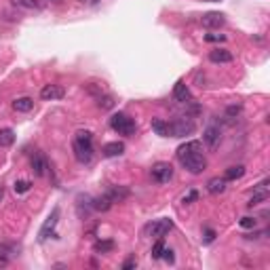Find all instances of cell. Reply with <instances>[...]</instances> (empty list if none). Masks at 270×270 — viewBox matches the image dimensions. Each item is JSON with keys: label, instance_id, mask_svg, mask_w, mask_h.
<instances>
[{"label": "cell", "instance_id": "cell-1", "mask_svg": "<svg viewBox=\"0 0 270 270\" xmlns=\"http://www.w3.org/2000/svg\"><path fill=\"white\" fill-rule=\"evenodd\" d=\"M74 156L81 165H89L93 161V133L78 131L74 137Z\"/></svg>", "mask_w": 270, "mask_h": 270}, {"label": "cell", "instance_id": "cell-2", "mask_svg": "<svg viewBox=\"0 0 270 270\" xmlns=\"http://www.w3.org/2000/svg\"><path fill=\"white\" fill-rule=\"evenodd\" d=\"M110 127L114 129L118 135H135V131H137V125H135V120L131 116L123 114V112H118V114H114L110 118Z\"/></svg>", "mask_w": 270, "mask_h": 270}, {"label": "cell", "instance_id": "cell-3", "mask_svg": "<svg viewBox=\"0 0 270 270\" xmlns=\"http://www.w3.org/2000/svg\"><path fill=\"white\" fill-rule=\"evenodd\" d=\"M180 162L184 165V169H188L192 175L203 173L205 167H207V159L203 156V152H192V154L184 156V159H180Z\"/></svg>", "mask_w": 270, "mask_h": 270}, {"label": "cell", "instance_id": "cell-4", "mask_svg": "<svg viewBox=\"0 0 270 270\" xmlns=\"http://www.w3.org/2000/svg\"><path fill=\"white\" fill-rule=\"evenodd\" d=\"M57 222H59V207H53L51 216L47 217V222L42 224V228L38 232V241H40V243H42V241H47L49 237H55V226H57Z\"/></svg>", "mask_w": 270, "mask_h": 270}, {"label": "cell", "instance_id": "cell-5", "mask_svg": "<svg viewBox=\"0 0 270 270\" xmlns=\"http://www.w3.org/2000/svg\"><path fill=\"white\" fill-rule=\"evenodd\" d=\"M192 131H194V123L188 116L186 118H177V120H173V123L169 125V133H171L173 137H186V135H190Z\"/></svg>", "mask_w": 270, "mask_h": 270}, {"label": "cell", "instance_id": "cell-6", "mask_svg": "<svg viewBox=\"0 0 270 270\" xmlns=\"http://www.w3.org/2000/svg\"><path fill=\"white\" fill-rule=\"evenodd\" d=\"M171 228H173V222L165 217V219H156V222L148 224V226H146V232L150 234V237H154V239H162Z\"/></svg>", "mask_w": 270, "mask_h": 270}, {"label": "cell", "instance_id": "cell-7", "mask_svg": "<svg viewBox=\"0 0 270 270\" xmlns=\"http://www.w3.org/2000/svg\"><path fill=\"white\" fill-rule=\"evenodd\" d=\"M150 173H152V180H154V182L167 184V182L173 177V167L169 165V162H156Z\"/></svg>", "mask_w": 270, "mask_h": 270}, {"label": "cell", "instance_id": "cell-8", "mask_svg": "<svg viewBox=\"0 0 270 270\" xmlns=\"http://www.w3.org/2000/svg\"><path fill=\"white\" fill-rule=\"evenodd\" d=\"M219 139H222V131H219V127H216V125H209L207 129H205V133H203V141L207 144V148H217V144H219Z\"/></svg>", "mask_w": 270, "mask_h": 270}, {"label": "cell", "instance_id": "cell-9", "mask_svg": "<svg viewBox=\"0 0 270 270\" xmlns=\"http://www.w3.org/2000/svg\"><path fill=\"white\" fill-rule=\"evenodd\" d=\"M21 251V247L15 243H0V264H6L9 260L17 258Z\"/></svg>", "mask_w": 270, "mask_h": 270}, {"label": "cell", "instance_id": "cell-10", "mask_svg": "<svg viewBox=\"0 0 270 270\" xmlns=\"http://www.w3.org/2000/svg\"><path fill=\"white\" fill-rule=\"evenodd\" d=\"M66 95V91L59 84H47V87H42L40 91V97L45 99V102H55V99H61Z\"/></svg>", "mask_w": 270, "mask_h": 270}, {"label": "cell", "instance_id": "cell-11", "mask_svg": "<svg viewBox=\"0 0 270 270\" xmlns=\"http://www.w3.org/2000/svg\"><path fill=\"white\" fill-rule=\"evenodd\" d=\"M30 165H32V171H34V175H38V177L45 175V173H47V169H49V165H47V159H45V154H42V152H34V154H32Z\"/></svg>", "mask_w": 270, "mask_h": 270}, {"label": "cell", "instance_id": "cell-12", "mask_svg": "<svg viewBox=\"0 0 270 270\" xmlns=\"http://www.w3.org/2000/svg\"><path fill=\"white\" fill-rule=\"evenodd\" d=\"M173 97H175V102H180V104H190V102H192V93H190V89L186 87V82H184V81L175 82Z\"/></svg>", "mask_w": 270, "mask_h": 270}, {"label": "cell", "instance_id": "cell-13", "mask_svg": "<svg viewBox=\"0 0 270 270\" xmlns=\"http://www.w3.org/2000/svg\"><path fill=\"white\" fill-rule=\"evenodd\" d=\"M268 184H270V180H264L260 184L258 188H255V192H253V196L249 198V207H255V205H260V203H264L266 198H268Z\"/></svg>", "mask_w": 270, "mask_h": 270}, {"label": "cell", "instance_id": "cell-14", "mask_svg": "<svg viewBox=\"0 0 270 270\" xmlns=\"http://www.w3.org/2000/svg\"><path fill=\"white\" fill-rule=\"evenodd\" d=\"M201 24L205 27H222L226 24V17L222 15V13H205V15L201 17Z\"/></svg>", "mask_w": 270, "mask_h": 270}, {"label": "cell", "instance_id": "cell-15", "mask_svg": "<svg viewBox=\"0 0 270 270\" xmlns=\"http://www.w3.org/2000/svg\"><path fill=\"white\" fill-rule=\"evenodd\" d=\"M192 152H203V144L201 141H186V144H182L180 148H177V159H184V156H188V154H192Z\"/></svg>", "mask_w": 270, "mask_h": 270}, {"label": "cell", "instance_id": "cell-16", "mask_svg": "<svg viewBox=\"0 0 270 270\" xmlns=\"http://www.w3.org/2000/svg\"><path fill=\"white\" fill-rule=\"evenodd\" d=\"M125 152V144L123 141H110V144H106L102 148V154L106 159H114V156H120Z\"/></svg>", "mask_w": 270, "mask_h": 270}, {"label": "cell", "instance_id": "cell-17", "mask_svg": "<svg viewBox=\"0 0 270 270\" xmlns=\"http://www.w3.org/2000/svg\"><path fill=\"white\" fill-rule=\"evenodd\" d=\"M209 59L213 63H230L234 57L228 49H213V51H209Z\"/></svg>", "mask_w": 270, "mask_h": 270}, {"label": "cell", "instance_id": "cell-18", "mask_svg": "<svg viewBox=\"0 0 270 270\" xmlns=\"http://www.w3.org/2000/svg\"><path fill=\"white\" fill-rule=\"evenodd\" d=\"M91 205H93V209H95V211H108L114 203H112V198L108 196V192H106V194H102V196L91 198Z\"/></svg>", "mask_w": 270, "mask_h": 270}, {"label": "cell", "instance_id": "cell-19", "mask_svg": "<svg viewBox=\"0 0 270 270\" xmlns=\"http://www.w3.org/2000/svg\"><path fill=\"white\" fill-rule=\"evenodd\" d=\"M207 190L211 194H222L226 190V180L224 177H211V180L207 182Z\"/></svg>", "mask_w": 270, "mask_h": 270}, {"label": "cell", "instance_id": "cell-20", "mask_svg": "<svg viewBox=\"0 0 270 270\" xmlns=\"http://www.w3.org/2000/svg\"><path fill=\"white\" fill-rule=\"evenodd\" d=\"M34 108V99L32 97H17L13 102V110L15 112H30Z\"/></svg>", "mask_w": 270, "mask_h": 270}, {"label": "cell", "instance_id": "cell-21", "mask_svg": "<svg viewBox=\"0 0 270 270\" xmlns=\"http://www.w3.org/2000/svg\"><path fill=\"white\" fill-rule=\"evenodd\" d=\"M108 196L112 198V203H123L127 196H129V190L123 188V186H114L108 190Z\"/></svg>", "mask_w": 270, "mask_h": 270}, {"label": "cell", "instance_id": "cell-22", "mask_svg": "<svg viewBox=\"0 0 270 270\" xmlns=\"http://www.w3.org/2000/svg\"><path fill=\"white\" fill-rule=\"evenodd\" d=\"M243 175H245V167H243V165H237V167L226 169L224 180H226V182H234V180H241Z\"/></svg>", "mask_w": 270, "mask_h": 270}, {"label": "cell", "instance_id": "cell-23", "mask_svg": "<svg viewBox=\"0 0 270 270\" xmlns=\"http://www.w3.org/2000/svg\"><path fill=\"white\" fill-rule=\"evenodd\" d=\"M15 141V131L13 129H0V148H9Z\"/></svg>", "mask_w": 270, "mask_h": 270}, {"label": "cell", "instance_id": "cell-24", "mask_svg": "<svg viewBox=\"0 0 270 270\" xmlns=\"http://www.w3.org/2000/svg\"><path fill=\"white\" fill-rule=\"evenodd\" d=\"M152 129L156 131V135H161V137H167L169 135V125L161 118H152Z\"/></svg>", "mask_w": 270, "mask_h": 270}, {"label": "cell", "instance_id": "cell-25", "mask_svg": "<svg viewBox=\"0 0 270 270\" xmlns=\"http://www.w3.org/2000/svg\"><path fill=\"white\" fill-rule=\"evenodd\" d=\"M97 108H102V110H112L114 108V97L112 95H97Z\"/></svg>", "mask_w": 270, "mask_h": 270}, {"label": "cell", "instance_id": "cell-26", "mask_svg": "<svg viewBox=\"0 0 270 270\" xmlns=\"http://www.w3.org/2000/svg\"><path fill=\"white\" fill-rule=\"evenodd\" d=\"M95 253H110L112 249H114V241H99V243H95Z\"/></svg>", "mask_w": 270, "mask_h": 270}, {"label": "cell", "instance_id": "cell-27", "mask_svg": "<svg viewBox=\"0 0 270 270\" xmlns=\"http://www.w3.org/2000/svg\"><path fill=\"white\" fill-rule=\"evenodd\" d=\"M17 6H24V9H40L42 2L40 0H13Z\"/></svg>", "mask_w": 270, "mask_h": 270}, {"label": "cell", "instance_id": "cell-28", "mask_svg": "<svg viewBox=\"0 0 270 270\" xmlns=\"http://www.w3.org/2000/svg\"><path fill=\"white\" fill-rule=\"evenodd\" d=\"M13 188H15V192H17V194H26L27 190L32 188V184L27 182V180H17V182H15V186H13Z\"/></svg>", "mask_w": 270, "mask_h": 270}, {"label": "cell", "instance_id": "cell-29", "mask_svg": "<svg viewBox=\"0 0 270 270\" xmlns=\"http://www.w3.org/2000/svg\"><path fill=\"white\" fill-rule=\"evenodd\" d=\"M162 249H165V243H162V239H156V243H154V247H152V258H154V260H161Z\"/></svg>", "mask_w": 270, "mask_h": 270}, {"label": "cell", "instance_id": "cell-30", "mask_svg": "<svg viewBox=\"0 0 270 270\" xmlns=\"http://www.w3.org/2000/svg\"><path fill=\"white\" fill-rule=\"evenodd\" d=\"M161 260H165V262H169V264H173V262H175V255H173V249H171V247H165V249H162Z\"/></svg>", "mask_w": 270, "mask_h": 270}, {"label": "cell", "instance_id": "cell-31", "mask_svg": "<svg viewBox=\"0 0 270 270\" xmlns=\"http://www.w3.org/2000/svg\"><path fill=\"white\" fill-rule=\"evenodd\" d=\"M196 198H198V192H196V190H190V192H186V194H184L182 203H184V205H190V203H194Z\"/></svg>", "mask_w": 270, "mask_h": 270}, {"label": "cell", "instance_id": "cell-32", "mask_svg": "<svg viewBox=\"0 0 270 270\" xmlns=\"http://www.w3.org/2000/svg\"><path fill=\"white\" fill-rule=\"evenodd\" d=\"M239 224H241V228H255L258 222H255V217H243Z\"/></svg>", "mask_w": 270, "mask_h": 270}, {"label": "cell", "instance_id": "cell-33", "mask_svg": "<svg viewBox=\"0 0 270 270\" xmlns=\"http://www.w3.org/2000/svg\"><path fill=\"white\" fill-rule=\"evenodd\" d=\"M205 40H207V42H224L226 40V34H207Z\"/></svg>", "mask_w": 270, "mask_h": 270}, {"label": "cell", "instance_id": "cell-34", "mask_svg": "<svg viewBox=\"0 0 270 270\" xmlns=\"http://www.w3.org/2000/svg\"><path fill=\"white\" fill-rule=\"evenodd\" d=\"M239 114H241V106H230V108L226 110V116H228L230 120H232V118H237Z\"/></svg>", "mask_w": 270, "mask_h": 270}, {"label": "cell", "instance_id": "cell-35", "mask_svg": "<svg viewBox=\"0 0 270 270\" xmlns=\"http://www.w3.org/2000/svg\"><path fill=\"white\" fill-rule=\"evenodd\" d=\"M213 239H216V232L211 228H205V243H213Z\"/></svg>", "mask_w": 270, "mask_h": 270}, {"label": "cell", "instance_id": "cell-36", "mask_svg": "<svg viewBox=\"0 0 270 270\" xmlns=\"http://www.w3.org/2000/svg\"><path fill=\"white\" fill-rule=\"evenodd\" d=\"M135 266H137V260H135V258H129V260H127L125 264H123V270H129V268H135Z\"/></svg>", "mask_w": 270, "mask_h": 270}, {"label": "cell", "instance_id": "cell-37", "mask_svg": "<svg viewBox=\"0 0 270 270\" xmlns=\"http://www.w3.org/2000/svg\"><path fill=\"white\" fill-rule=\"evenodd\" d=\"M2 196H4V186H0V201H2Z\"/></svg>", "mask_w": 270, "mask_h": 270}, {"label": "cell", "instance_id": "cell-38", "mask_svg": "<svg viewBox=\"0 0 270 270\" xmlns=\"http://www.w3.org/2000/svg\"><path fill=\"white\" fill-rule=\"evenodd\" d=\"M89 2H97V0H89Z\"/></svg>", "mask_w": 270, "mask_h": 270}]
</instances>
